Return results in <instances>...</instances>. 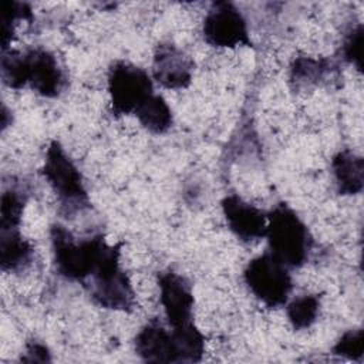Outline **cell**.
<instances>
[{"mask_svg":"<svg viewBox=\"0 0 364 364\" xmlns=\"http://www.w3.org/2000/svg\"><path fill=\"white\" fill-rule=\"evenodd\" d=\"M331 71V63L328 60H313L307 57H299L291 65L290 78L297 85L318 84Z\"/></svg>","mask_w":364,"mask_h":364,"instance_id":"cell-17","label":"cell"},{"mask_svg":"<svg viewBox=\"0 0 364 364\" xmlns=\"http://www.w3.org/2000/svg\"><path fill=\"white\" fill-rule=\"evenodd\" d=\"M222 212L230 232L243 242L257 240L266 236L267 213L239 195H228L222 199Z\"/></svg>","mask_w":364,"mask_h":364,"instance_id":"cell-11","label":"cell"},{"mask_svg":"<svg viewBox=\"0 0 364 364\" xmlns=\"http://www.w3.org/2000/svg\"><path fill=\"white\" fill-rule=\"evenodd\" d=\"M139 124L152 134H165L173 122L172 111L164 97L154 94L134 114Z\"/></svg>","mask_w":364,"mask_h":364,"instance_id":"cell-15","label":"cell"},{"mask_svg":"<svg viewBox=\"0 0 364 364\" xmlns=\"http://www.w3.org/2000/svg\"><path fill=\"white\" fill-rule=\"evenodd\" d=\"M135 351L149 363H179L172 330H166L158 320L145 324L135 337Z\"/></svg>","mask_w":364,"mask_h":364,"instance_id":"cell-12","label":"cell"},{"mask_svg":"<svg viewBox=\"0 0 364 364\" xmlns=\"http://www.w3.org/2000/svg\"><path fill=\"white\" fill-rule=\"evenodd\" d=\"M343 58L357 67L358 71L363 70V26L358 24L355 28L347 34L344 44L341 47Z\"/></svg>","mask_w":364,"mask_h":364,"instance_id":"cell-21","label":"cell"},{"mask_svg":"<svg viewBox=\"0 0 364 364\" xmlns=\"http://www.w3.org/2000/svg\"><path fill=\"white\" fill-rule=\"evenodd\" d=\"M243 279L255 297L270 309L286 304L293 287L289 267L270 252L252 259Z\"/></svg>","mask_w":364,"mask_h":364,"instance_id":"cell-7","label":"cell"},{"mask_svg":"<svg viewBox=\"0 0 364 364\" xmlns=\"http://www.w3.org/2000/svg\"><path fill=\"white\" fill-rule=\"evenodd\" d=\"M159 300L168 324L172 328L193 323V291L186 277L175 272H164L158 276Z\"/></svg>","mask_w":364,"mask_h":364,"instance_id":"cell-9","label":"cell"},{"mask_svg":"<svg viewBox=\"0 0 364 364\" xmlns=\"http://www.w3.org/2000/svg\"><path fill=\"white\" fill-rule=\"evenodd\" d=\"M364 351V333L361 328L346 331L333 347V353L348 360H360Z\"/></svg>","mask_w":364,"mask_h":364,"instance_id":"cell-20","label":"cell"},{"mask_svg":"<svg viewBox=\"0 0 364 364\" xmlns=\"http://www.w3.org/2000/svg\"><path fill=\"white\" fill-rule=\"evenodd\" d=\"M16 20H33L28 4L18 1L3 3V27H1V50L7 51L9 43L13 37V27Z\"/></svg>","mask_w":364,"mask_h":364,"instance_id":"cell-19","label":"cell"},{"mask_svg":"<svg viewBox=\"0 0 364 364\" xmlns=\"http://www.w3.org/2000/svg\"><path fill=\"white\" fill-rule=\"evenodd\" d=\"M192 58L171 43H161L154 53L152 75L168 90L188 88L193 75Z\"/></svg>","mask_w":364,"mask_h":364,"instance_id":"cell-10","label":"cell"},{"mask_svg":"<svg viewBox=\"0 0 364 364\" xmlns=\"http://www.w3.org/2000/svg\"><path fill=\"white\" fill-rule=\"evenodd\" d=\"M26 205V193L14 188L7 189L1 195L0 205V229H18L23 209Z\"/></svg>","mask_w":364,"mask_h":364,"instance_id":"cell-18","label":"cell"},{"mask_svg":"<svg viewBox=\"0 0 364 364\" xmlns=\"http://www.w3.org/2000/svg\"><path fill=\"white\" fill-rule=\"evenodd\" d=\"M320 297L316 294H303L287 304V318L294 330L309 328L318 316Z\"/></svg>","mask_w":364,"mask_h":364,"instance_id":"cell-16","label":"cell"},{"mask_svg":"<svg viewBox=\"0 0 364 364\" xmlns=\"http://www.w3.org/2000/svg\"><path fill=\"white\" fill-rule=\"evenodd\" d=\"M50 237L58 273L73 282H84L91 277L108 245L102 235L78 240L58 223L51 226Z\"/></svg>","mask_w":364,"mask_h":364,"instance_id":"cell-3","label":"cell"},{"mask_svg":"<svg viewBox=\"0 0 364 364\" xmlns=\"http://www.w3.org/2000/svg\"><path fill=\"white\" fill-rule=\"evenodd\" d=\"M119 255L121 245L105 247L91 274L90 294L104 309L129 313L135 309L136 299L128 274L119 266Z\"/></svg>","mask_w":364,"mask_h":364,"instance_id":"cell-4","label":"cell"},{"mask_svg":"<svg viewBox=\"0 0 364 364\" xmlns=\"http://www.w3.org/2000/svg\"><path fill=\"white\" fill-rule=\"evenodd\" d=\"M1 78L11 88L30 87L47 98L60 95L65 85L57 58L44 48H31L24 53L3 51Z\"/></svg>","mask_w":364,"mask_h":364,"instance_id":"cell-1","label":"cell"},{"mask_svg":"<svg viewBox=\"0 0 364 364\" xmlns=\"http://www.w3.org/2000/svg\"><path fill=\"white\" fill-rule=\"evenodd\" d=\"M43 175L68 210L88 206L82 175L58 141H51L44 156Z\"/></svg>","mask_w":364,"mask_h":364,"instance_id":"cell-6","label":"cell"},{"mask_svg":"<svg viewBox=\"0 0 364 364\" xmlns=\"http://www.w3.org/2000/svg\"><path fill=\"white\" fill-rule=\"evenodd\" d=\"M108 92L114 115L135 114L154 92L149 74L128 61H114L108 68Z\"/></svg>","mask_w":364,"mask_h":364,"instance_id":"cell-5","label":"cell"},{"mask_svg":"<svg viewBox=\"0 0 364 364\" xmlns=\"http://www.w3.org/2000/svg\"><path fill=\"white\" fill-rule=\"evenodd\" d=\"M23 361H30V363H47L51 361L50 353L44 344L40 343H31L27 346L26 355L21 357Z\"/></svg>","mask_w":364,"mask_h":364,"instance_id":"cell-22","label":"cell"},{"mask_svg":"<svg viewBox=\"0 0 364 364\" xmlns=\"http://www.w3.org/2000/svg\"><path fill=\"white\" fill-rule=\"evenodd\" d=\"M333 175L340 195H357L364 186V159L354 152L344 149L331 161Z\"/></svg>","mask_w":364,"mask_h":364,"instance_id":"cell-13","label":"cell"},{"mask_svg":"<svg viewBox=\"0 0 364 364\" xmlns=\"http://www.w3.org/2000/svg\"><path fill=\"white\" fill-rule=\"evenodd\" d=\"M269 250L289 269L301 267L310 257L313 237L306 223L286 203H277L267 213L266 236Z\"/></svg>","mask_w":364,"mask_h":364,"instance_id":"cell-2","label":"cell"},{"mask_svg":"<svg viewBox=\"0 0 364 364\" xmlns=\"http://www.w3.org/2000/svg\"><path fill=\"white\" fill-rule=\"evenodd\" d=\"M33 259L31 245L20 235L18 229L1 230L0 235V266L3 272H20Z\"/></svg>","mask_w":364,"mask_h":364,"instance_id":"cell-14","label":"cell"},{"mask_svg":"<svg viewBox=\"0 0 364 364\" xmlns=\"http://www.w3.org/2000/svg\"><path fill=\"white\" fill-rule=\"evenodd\" d=\"M205 41L218 48L252 46L247 24L239 9L230 1H215L209 7L202 27Z\"/></svg>","mask_w":364,"mask_h":364,"instance_id":"cell-8","label":"cell"}]
</instances>
